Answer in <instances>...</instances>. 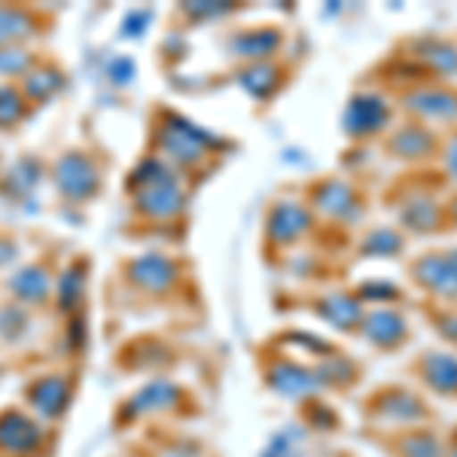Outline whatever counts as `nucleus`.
<instances>
[{"instance_id": "nucleus-1", "label": "nucleus", "mask_w": 457, "mask_h": 457, "mask_svg": "<svg viewBox=\"0 0 457 457\" xmlns=\"http://www.w3.org/2000/svg\"><path fill=\"white\" fill-rule=\"evenodd\" d=\"M55 177H58V189L71 198H86L88 193H95V187H98V174H95V168L88 165L86 156H77V153L58 162Z\"/></svg>"}, {"instance_id": "nucleus-2", "label": "nucleus", "mask_w": 457, "mask_h": 457, "mask_svg": "<svg viewBox=\"0 0 457 457\" xmlns=\"http://www.w3.org/2000/svg\"><path fill=\"white\" fill-rule=\"evenodd\" d=\"M37 427L21 415L0 418V448L6 452H31L37 448Z\"/></svg>"}, {"instance_id": "nucleus-3", "label": "nucleus", "mask_w": 457, "mask_h": 457, "mask_svg": "<svg viewBox=\"0 0 457 457\" xmlns=\"http://www.w3.org/2000/svg\"><path fill=\"white\" fill-rule=\"evenodd\" d=\"M31 400H34L40 415L55 418L58 411L64 409V403H68V387H64L62 378H46V381H40V385L34 387Z\"/></svg>"}, {"instance_id": "nucleus-4", "label": "nucleus", "mask_w": 457, "mask_h": 457, "mask_svg": "<svg viewBox=\"0 0 457 457\" xmlns=\"http://www.w3.org/2000/svg\"><path fill=\"white\" fill-rule=\"evenodd\" d=\"M34 34V19L28 10H16V6H0V43H12L21 37Z\"/></svg>"}, {"instance_id": "nucleus-5", "label": "nucleus", "mask_w": 457, "mask_h": 457, "mask_svg": "<svg viewBox=\"0 0 457 457\" xmlns=\"http://www.w3.org/2000/svg\"><path fill=\"white\" fill-rule=\"evenodd\" d=\"M12 290H16L19 296L28 299V302L46 299V290H49L46 271H43V269H25V271H19V275L12 278Z\"/></svg>"}, {"instance_id": "nucleus-6", "label": "nucleus", "mask_w": 457, "mask_h": 457, "mask_svg": "<svg viewBox=\"0 0 457 457\" xmlns=\"http://www.w3.org/2000/svg\"><path fill=\"white\" fill-rule=\"evenodd\" d=\"M31 53L25 49H0V77H16L31 68Z\"/></svg>"}, {"instance_id": "nucleus-7", "label": "nucleus", "mask_w": 457, "mask_h": 457, "mask_svg": "<svg viewBox=\"0 0 457 457\" xmlns=\"http://www.w3.org/2000/svg\"><path fill=\"white\" fill-rule=\"evenodd\" d=\"M21 113H25V110H21L19 92L0 86V129H6V125H12L16 120H21Z\"/></svg>"}]
</instances>
